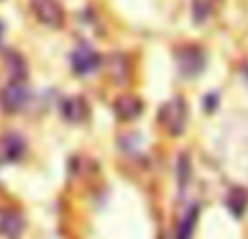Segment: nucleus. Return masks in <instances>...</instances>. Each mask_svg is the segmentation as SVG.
<instances>
[{
	"mask_svg": "<svg viewBox=\"0 0 248 239\" xmlns=\"http://www.w3.org/2000/svg\"><path fill=\"white\" fill-rule=\"evenodd\" d=\"M141 109H144L141 100L137 98V96H133V94L118 96L116 103H113V111H116V116L120 120H124V122H131V120L140 118L141 116Z\"/></svg>",
	"mask_w": 248,
	"mask_h": 239,
	"instance_id": "6e6552de",
	"label": "nucleus"
},
{
	"mask_svg": "<svg viewBox=\"0 0 248 239\" xmlns=\"http://www.w3.org/2000/svg\"><path fill=\"white\" fill-rule=\"evenodd\" d=\"M227 207L237 215V218H242V215H244V211H246V207H248V194H246V189L233 187L231 192H229Z\"/></svg>",
	"mask_w": 248,
	"mask_h": 239,
	"instance_id": "f8f14e48",
	"label": "nucleus"
},
{
	"mask_svg": "<svg viewBox=\"0 0 248 239\" xmlns=\"http://www.w3.org/2000/svg\"><path fill=\"white\" fill-rule=\"evenodd\" d=\"M100 63H103V61H100V55L92 46H85V44L77 46L72 50V55H70V65H72V70L78 74V76L92 74L94 70H98Z\"/></svg>",
	"mask_w": 248,
	"mask_h": 239,
	"instance_id": "7ed1b4c3",
	"label": "nucleus"
},
{
	"mask_svg": "<svg viewBox=\"0 0 248 239\" xmlns=\"http://www.w3.org/2000/svg\"><path fill=\"white\" fill-rule=\"evenodd\" d=\"M0 39H2V24H0Z\"/></svg>",
	"mask_w": 248,
	"mask_h": 239,
	"instance_id": "2eb2a0df",
	"label": "nucleus"
},
{
	"mask_svg": "<svg viewBox=\"0 0 248 239\" xmlns=\"http://www.w3.org/2000/svg\"><path fill=\"white\" fill-rule=\"evenodd\" d=\"M7 70H9V74H11V81H17V83L24 81L26 65H24V61H22L20 55H9V59H7Z\"/></svg>",
	"mask_w": 248,
	"mask_h": 239,
	"instance_id": "ddd939ff",
	"label": "nucleus"
},
{
	"mask_svg": "<svg viewBox=\"0 0 248 239\" xmlns=\"http://www.w3.org/2000/svg\"><path fill=\"white\" fill-rule=\"evenodd\" d=\"M176 61H179V68L185 76H194V74H198L202 68H205V57H202V52L194 46L181 48Z\"/></svg>",
	"mask_w": 248,
	"mask_h": 239,
	"instance_id": "423d86ee",
	"label": "nucleus"
},
{
	"mask_svg": "<svg viewBox=\"0 0 248 239\" xmlns=\"http://www.w3.org/2000/svg\"><path fill=\"white\" fill-rule=\"evenodd\" d=\"M159 120L166 126L170 135H181L185 131V122H187V107H185L183 98H172L161 107Z\"/></svg>",
	"mask_w": 248,
	"mask_h": 239,
	"instance_id": "f257e3e1",
	"label": "nucleus"
},
{
	"mask_svg": "<svg viewBox=\"0 0 248 239\" xmlns=\"http://www.w3.org/2000/svg\"><path fill=\"white\" fill-rule=\"evenodd\" d=\"M61 113H63V118L68 122L81 124L90 116V105H87V100L83 96H70V98H65L61 103Z\"/></svg>",
	"mask_w": 248,
	"mask_h": 239,
	"instance_id": "0eeeda50",
	"label": "nucleus"
},
{
	"mask_svg": "<svg viewBox=\"0 0 248 239\" xmlns=\"http://www.w3.org/2000/svg\"><path fill=\"white\" fill-rule=\"evenodd\" d=\"M189 180V161H187V154H181L179 157V183L181 187H185Z\"/></svg>",
	"mask_w": 248,
	"mask_h": 239,
	"instance_id": "4468645a",
	"label": "nucleus"
},
{
	"mask_svg": "<svg viewBox=\"0 0 248 239\" xmlns=\"http://www.w3.org/2000/svg\"><path fill=\"white\" fill-rule=\"evenodd\" d=\"M24 150H26V141L22 135H17V133L0 135V165L20 161Z\"/></svg>",
	"mask_w": 248,
	"mask_h": 239,
	"instance_id": "39448f33",
	"label": "nucleus"
},
{
	"mask_svg": "<svg viewBox=\"0 0 248 239\" xmlns=\"http://www.w3.org/2000/svg\"><path fill=\"white\" fill-rule=\"evenodd\" d=\"M29 103V90L24 83L11 81L9 85H4L0 90V107L4 113H17L24 109V105Z\"/></svg>",
	"mask_w": 248,
	"mask_h": 239,
	"instance_id": "f03ea898",
	"label": "nucleus"
},
{
	"mask_svg": "<svg viewBox=\"0 0 248 239\" xmlns=\"http://www.w3.org/2000/svg\"><path fill=\"white\" fill-rule=\"evenodd\" d=\"M31 9H33L35 17H37L42 24L52 26V29H59L63 24V7L59 4V0H31Z\"/></svg>",
	"mask_w": 248,
	"mask_h": 239,
	"instance_id": "20e7f679",
	"label": "nucleus"
},
{
	"mask_svg": "<svg viewBox=\"0 0 248 239\" xmlns=\"http://www.w3.org/2000/svg\"><path fill=\"white\" fill-rule=\"evenodd\" d=\"M24 231V218L17 211H0V235L16 239Z\"/></svg>",
	"mask_w": 248,
	"mask_h": 239,
	"instance_id": "1a4fd4ad",
	"label": "nucleus"
},
{
	"mask_svg": "<svg viewBox=\"0 0 248 239\" xmlns=\"http://www.w3.org/2000/svg\"><path fill=\"white\" fill-rule=\"evenodd\" d=\"M107 74H109V78H111L113 83H118V85H124L126 83V78H128V63H126V59L120 55H113V57H109V61H107Z\"/></svg>",
	"mask_w": 248,
	"mask_h": 239,
	"instance_id": "9d476101",
	"label": "nucleus"
},
{
	"mask_svg": "<svg viewBox=\"0 0 248 239\" xmlns=\"http://www.w3.org/2000/svg\"><path fill=\"white\" fill-rule=\"evenodd\" d=\"M198 222V205H192L185 215L179 222V231H176V239H192L194 237V228Z\"/></svg>",
	"mask_w": 248,
	"mask_h": 239,
	"instance_id": "9b49d317",
	"label": "nucleus"
}]
</instances>
